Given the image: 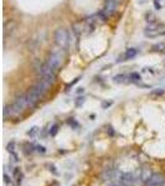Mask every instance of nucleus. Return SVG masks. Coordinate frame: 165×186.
<instances>
[{
	"instance_id": "21",
	"label": "nucleus",
	"mask_w": 165,
	"mask_h": 186,
	"mask_svg": "<svg viewBox=\"0 0 165 186\" xmlns=\"http://www.w3.org/2000/svg\"><path fill=\"white\" fill-rule=\"evenodd\" d=\"M163 93H164V89L158 88V89H154V91H151V92H150V96H151V97H157V96H161Z\"/></svg>"
},
{
	"instance_id": "2",
	"label": "nucleus",
	"mask_w": 165,
	"mask_h": 186,
	"mask_svg": "<svg viewBox=\"0 0 165 186\" xmlns=\"http://www.w3.org/2000/svg\"><path fill=\"white\" fill-rule=\"evenodd\" d=\"M64 48H60L58 50H54L51 51L48 57H47V64L52 67L55 71L58 70L61 66H62V62H64V52H62Z\"/></svg>"
},
{
	"instance_id": "17",
	"label": "nucleus",
	"mask_w": 165,
	"mask_h": 186,
	"mask_svg": "<svg viewBox=\"0 0 165 186\" xmlns=\"http://www.w3.org/2000/svg\"><path fill=\"white\" fill-rule=\"evenodd\" d=\"M67 123L70 124V126L73 128V129H78L79 128V124H78V122L76 120V119H73V118H70L68 120H67Z\"/></svg>"
},
{
	"instance_id": "11",
	"label": "nucleus",
	"mask_w": 165,
	"mask_h": 186,
	"mask_svg": "<svg viewBox=\"0 0 165 186\" xmlns=\"http://www.w3.org/2000/svg\"><path fill=\"white\" fill-rule=\"evenodd\" d=\"M83 30H85V24H82V23H76L73 25V34L76 36H79L82 33H83Z\"/></svg>"
},
{
	"instance_id": "1",
	"label": "nucleus",
	"mask_w": 165,
	"mask_h": 186,
	"mask_svg": "<svg viewBox=\"0 0 165 186\" xmlns=\"http://www.w3.org/2000/svg\"><path fill=\"white\" fill-rule=\"evenodd\" d=\"M54 40H55V44L60 47V48H67L71 42H72V40L70 37V33L67 30L65 29H57L55 31V35H54Z\"/></svg>"
},
{
	"instance_id": "10",
	"label": "nucleus",
	"mask_w": 165,
	"mask_h": 186,
	"mask_svg": "<svg viewBox=\"0 0 165 186\" xmlns=\"http://www.w3.org/2000/svg\"><path fill=\"white\" fill-rule=\"evenodd\" d=\"M113 82H114V83L124 85V83H128V82H130V78L127 75H117V76L113 77Z\"/></svg>"
},
{
	"instance_id": "29",
	"label": "nucleus",
	"mask_w": 165,
	"mask_h": 186,
	"mask_svg": "<svg viewBox=\"0 0 165 186\" xmlns=\"http://www.w3.org/2000/svg\"><path fill=\"white\" fill-rule=\"evenodd\" d=\"M112 104V102H103L102 103V107H103V109H106L107 107H109Z\"/></svg>"
},
{
	"instance_id": "15",
	"label": "nucleus",
	"mask_w": 165,
	"mask_h": 186,
	"mask_svg": "<svg viewBox=\"0 0 165 186\" xmlns=\"http://www.w3.org/2000/svg\"><path fill=\"white\" fill-rule=\"evenodd\" d=\"M137 54H138V51L135 48H129V50H127V52H126V58L127 60H130L133 57H135Z\"/></svg>"
},
{
	"instance_id": "34",
	"label": "nucleus",
	"mask_w": 165,
	"mask_h": 186,
	"mask_svg": "<svg viewBox=\"0 0 165 186\" xmlns=\"http://www.w3.org/2000/svg\"><path fill=\"white\" fill-rule=\"evenodd\" d=\"M164 186H165V184H164Z\"/></svg>"
},
{
	"instance_id": "33",
	"label": "nucleus",
	"mask_w": 165,
	"mask_h": 186,
	"mask_svg": "<svg viewBox=\"0 0 165 186\" xmlns=\"http://www.w3.org/2000/svg\"><path fill=\"white\" fill-rule=\"evenodd\" d=\"M120 2H122V0H116V3H117V4H118V3H120Z\"/></svg>"
},
{
	"instance_id": "4",
	"label": "nucleus",
	"mask_w": 165,
	"mask_h": 186,
	"mask_svg": "<svg viewBox=\"0 0 165 186\" xmlns=\"http://www.w3.org/2000/svg\"><path fill=\"white\" fill-rule=\"evenodd\" d=\"M27 107V99H26V95L25 96H17L16 99L13 103V108L15 114H19V113L24 112V109Z\"/></svg>"
},
{
	"instance_id": "31",
	"label": "nucleus",
	"mask_w": 165,
	"mask_h": 186,
	"mask_svg": "<svg viewBox=\"0 0 165 186\" xmlns=\"http://www.w3.org/2000/svg\"><path fill=\"white\" fill-rule=\"evenodd\" d=\"M108 134H111V135H114V132L112 130V128H109V129H108Z\"/></svg>"
},
{
	"instance_id": "3",
	"label": "nucleus",
	"mask_w": 165,
	"mask_h": 186,
	"mask_svg": "<svg viewBox=\"0 0 165 186\" xmlns=\"http://www.w3.org/2000/svg\"><path fill=\"white\" fill-rule=\"evenodd\" d=\"M144 35L147 37L154 39V37H159L165 35V24H158V23H153L149 24L145 30H144Z\"/></svg>"
},
{
	"instance_id": "7",
	"label": "nucleus",
	"mask_w": 165,
	"mask_h": 186,
	"mask_svg": "<svg viewBox=\"0 0 165 186\" xmlns=\"http://www.w3.org/2000/svg\"><path fill=\"white\" fill-rule=\"evenodd\" d=\"M26 99H27V106H30V107H34L36 103L41 99L37 95H36V92L31 88V89H29V92L26 93Z\"/></svg>"
},
{
	"instance_id": "8",
	"label": "nucleus",
	"mask_w": 165,
	"mask_h": 186,
	"mask_svg": "<svg viewBox=\"0 0 165 186\" xmlns=\"http://www.w3.org/2000/svg\"><path fill=\"white\" fill-rule=\"evenodd\" d=\"M16 29V23L14 21V20H8V21L4 23V36L8 37L9 35H11L14 31Z\"/></svg>"
},
{
	"instance_id": "30",
	"label": "nucleus",
	"mask_w": 165,
	"mask_h": 186,
	"mask_svg": "<svg viewBox=\"0 0 165 186\" xmlns=\"http://www.w3.org/2000/svg\"><path fill=\"white\" fill-rule=\"evenodd\" d=\"M149 2V0H138V4L139 5H144V4H147Z\"/></svg>"
},
{
	"instance_id": "14",
	"label": "nucleus",
	"mask_w": 165,
	"mask_h": 186,
	"mask_svg": "<svg viewBox=\"0 0 165 186\" xmlns=\"http://www.w3.org/2000/svg\"><path fill=\"white\" fill-rule=\"evenodd\" d=\"M39 132H40V128L39 127H33V128H30V130H27V135L30 137V138H35L37 134H39Z\"/></svg>"
},
{
	"instance_id": "27",
	"label": "nucleus",
	"mask_w": 165,
	"mask_h": 186,
	"mask_svg": "<svg viewBox=\"0 0 165 186\" xmlns=\"http://www.w3.org/2000/svg\"><path fill=\"white\" fill-rule=\"evenodd\" d=\"M154 6H155L157 10H160L161 5H160V2H159V0H154Z\"/></svg>"
},
{
	"instance_id": "18",
	"label": "nucleus",
	"mask_w": 165,
	"mask_h": 186,
	"mask_svg": "<svg viewBox=\"0 0 165 186\" xmlns=\"http://www.w3.org/2000/svg\"><path fill=\"white\" fill-rule=\"evenodd\" d=\"M6 149H8V151H9L10 154H13V153H16V144H15L14 141L9 143V144H8V147H6Z\"/></svg>"
},
{
	"instance_id": "13",
	"label": "nucleus",
	"mask_w": 165,
	"mask_h": 186,
	"mask_svg": "<svg viewBox=\"0 0 165 186\" xmlns=\"http://www.w3.org/2000/svg\"><path fill=\"white\" fill-rule=\"evenodd\" d=\"M13 175H14V178H15L16 182H17V184H21V181H23V178H24V175H23V172H21V171H20V169H19V168H15V169H14V171H13Z\"/></svg>"
},
{
	"instance_id": "22",
	"label": "nucleus",
	"mask_w": 165,
	"mask_h": 186,
	"mask_svg": "<svg viewBox=\"0 0 165 186\" xmlns=\"http://www.w3.org/2000/svg\"><path fill=\"white\" fill-rule=\"evenodd\" d=\"M129 78L133 82H138V81H140V75L139 73H135V72H133V73L129 75Z\"/></svg>"
},
{
	"instance_id": "28",
	"label": "nucleus",
	"mask_w": 165,
	"mask_h": 186,
	"mask_svg": "<svg viewBox=\"0 0 165 186\" xmlns=\"http://www.w3.org/2000/svg\"><path fill=\"white\" fill-rule=\"evenodd\" d=\"M108 186H127V185L122 184V182H119V181H116V182H112V184H109Z\"/></svg>"
},
{
	"instance_id": "16",
	"label": "nucleus",
	"mask_w": 165,
	"mask_h": 186,
	"mask_svg": "<svg viewBox=\"0 0 165 186\" xmlns=\"http://www.w3.org/2000/svg\"><path fill=\"white\" fill-rule=\"evenodd\" d=\"M145 20L149 23V24H153V23H155V20H157V17H155V15H154L153 13H147V15H145Z\"/></svg>"
},
{
	"instance_id": "24",
	"label": "nucleus",
	"mask_w": 165,
	"mask_h": 186,
	"mask_svg": "<svg viewBox=\"0 0 165 186\" xmlns=\"http://www.w3.org/2000/svg\"><path fill=\"white\" fill-rule=\"evenodd\" d=\"M83 103H85V98L83 97H78L76 99V102H75V104H76V107H81Z\"/></svg>"
},
{
	"instance_id": "12",
	"label": "nucleus",
	"mask_w": 165,
	"mask_h": 186,
	"mask_svg": "<svg viewBox=\"0 0 165 186\" xmlns=\"http://www.w3.org/2000/svg\"><path fill=\"white\" fill-rule=\"evenodd\" d=\"M3 114H4V118H9L11 116H15V112H14L13 106H5L4 109H3Z\"/></svg>"
},
{
	"instance_id": "19",
	"label": "nucleus",
	"mask_w": 165,
	"mask_h": 186,
	"mask_svg": "<svg viewBox=\"0 0 165 186\" xmlns=\"http://www.w3.org/2000/svg\"><path fill=\"white\" fill-rule=\"evenodd\" d=\"M58 124H54L52 127H51V129H50V135L51 137H56V134L58 133Z\"/></svg>"
},
{
	"instance_id": "26",
	"label": "nucleus",
	"mask_w": 165,
	"mask_h": 186,
	"mask_svg": "<svg viewBox=\"0 0 165 186\" xmlns=\"http://www.w3.org/2000/svg\"><path fill=\"white\" fill-rule=\"evenodd\" d=\"M3 178H4V182H5L6 185H11V179H10L6 174H4V176H3Z\"/></svg>"
},
{
	"instance_id": "5",
	"label": "nucleus",
	"mask_w": 165,
	"mask_h": 186,
	"mask_svg": "<svg viewBox=\"0 0 165 186\" xmlns=\"http://www.w3.org/2000/svg\"><path fill=\"white\" fill-rule=\"evenodd\" d=\"M116 8H117L116 0H106V2H104V6H103L102 11L106 14L107 17H109V16H112L113 14H114Z\"/></svg>"
},
{
	"instance_id": "23",
	"label": "nucleus",
	"mask_w": 165,
	"mask_h": 186,
	"mask_svg": "<svg viewBox=\"0 0 165 186\" xmlns=\"http://www.w3.org/2000/svg\"><path fill=\"white\" fill-rule=\"evenodd\" d=\"M46 166L48 168V170H50L51 172H52L54 175H56V176H57V175H58V171L56 170V166H55V165H54V164H47V165H46Z\"/></svg>"
},
{
	"instance_id": "9",
	"label": "nucleus",
	"mask_w": 165,
	"mask_h": 186,
	"mask_svg": "<svg viewBox=\"0 0 165 186\" xmlns=\"http://www.w3.org/2000/svg\"><path fill=\"white\" fill-rule=\"evenodd\" d=\"M138 176H139V179H140V181L142 182H148L149 181V179L153 176V172H151V170L150 169H142V171L139 172V175H138Z\"/></svg>"
},
{
	"instance_id": "25",
	"label": "nucleus",
	"mask_w": 165,
	"mask_h": 186,
	"mask_svg": "<svg viewBox=\"0 0 165 186\" xmlns=\"http://www.w3.org/2000/svg\"><path fill=\"white\" fill-rule=\"evenodd\" d=\"M35 149H36V151H39L41 154H45L46 153V148L42 147V145H37V147H35Z\"/></svg>"
},
{
	"instance_id": "32",
	"label": "nucleus",
	"mask_w": 165,
	"mask_h": 186,
	"mask_svg": "<svg viewBox=\"0 0 165 186\" xmlns=\"http://www.w3.org/2000/svg\"><path fill=\"white\" fill-rule=\"evenodd\" d=\"M82 92H83V88H79V89L77 91V93H82Z\"/></svg>"
},
{
	"instance_id": "20",
	"label": "nucleus",
	"mask_w": 165,
	"mask_h": 186,
	"mask_svg": "<svg viewBox=\"0 0 165 186\" xmlns=\"http://www.w3.org/2000/svg\"><path fill=\"white\" fill-rule=\"evenodd\" d=\"M165 50V44L164 42H160V44H157L153 46V51H164Z\"/></svg>"
},
{
	"instance_id": "6",
	"label": "nucleus",
	"mask_w": 165,
	"mask_h": 186,
	"mask_svg": "<svg viewBox=\"0 0 165 186\" xmlns=\"http://www.w3.org/2000/svg\"><path fill=\"white\" fill-rule=\"evenodd\" d=\"M165 178L161 174H153V176L149 179V181L145 184L147 186H164Z\"/></svg>"
}]
</instances>
